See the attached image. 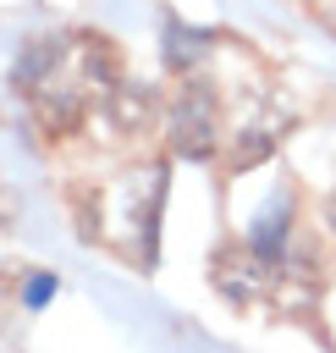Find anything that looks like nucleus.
Masks as SVG:
<instances>
[{
  "label": "nucleus",
  "instance_id": "1",
  "mask_svg": "<svg viewBox=\"0 0 336 353\" xmlns=\"http://www.w3.org/2000/svg\"><path fill=\"white\" fill-rule=\"evenodd\" d=\"M165 132H171V149H176V154H187V160H209L215 143H220V105H215V88L198 83V77H187V88L171 99V121H165Z\"/></svg>",
  "mask_w": 336,
  "mask_h": 353
},
{
  "label": "nucleus",
  "instance_id": "2",
  "mask_svg": "<svg viewBox=\"0 0 336 353\" xmlns=\"http://www.w3.org/2000/svg\"><path fill=\"white\" fill-rule=\"evenodd\" d=\"M286 215H292V193H281V199H270V210L253 221V232H248V248L264 259V265H281V248H286Z\"/></svg>",
  "mask_w": 336,
  "mask_h": 353
},
{
  "label": "nucleus",
  "instance_id": "3",
  "mask_svg": "<svg viewBox=\"0 0 336 353\" xmlns=\"http://www.w3.org/2000/svg\"><path fill=\"white\" fill-rule=\"evenodd\" d=\"M204 55H209V33L171 17V22H165V50H160V61H165L171 72H193Z\"/></svg>",
  "mask_w": 336,
  "mask_h": 353
},
{
  "label": "nucleus",
  "instance_id": "4",
  "mask_svg": "<svg viewBox=\"0 0 336 353\" xmlns=\"http://www.w3.org/2000/svg\"><path fill=\"white\" fill-rule=\"evenodd\" d=\"M50 292H55V276H28L22 303H28V309H44V303H50Z\"/></svg>",
  "mask_w": 336,
  "mask_h": 353
}]
</instances>
